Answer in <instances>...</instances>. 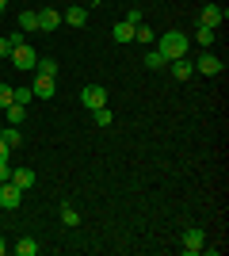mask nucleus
<instances>
[{
    "label": "nucleus",
    "instance_id": "11",
    "mask_svg": "<svg viewBox=\"0 0 229 256\" xmlns=\"http://www.w3.org/2000/svg\"><path fill=\"white\" fill-rule=\"evenodd\" d=\"M61 23H69V27H84V23H88V8H69L65 16H61Z\"/></svg>",
    "mask_w": 229,
    "mask_h": 256
},
{
    "label": "nucleus",
    "instance_id": "3",
    "mask_svg": "<svg viewBox=\"0 0 229 256\" xmlns=\"http://www.w3.org/2000/svg\"><path fill=\"white\" fill-rule=\"evenodd\" d=\"M19 203H23V192L11 180H4V184H0V210H15Z\"/></svg>",
    "mask_w": 229,
    "mask_h": 256
},
{
    "label": "nucleus",
    "instance_id": "10",
    "mask_svg": "<svg viewBox=\"0 0 229 256\" xmlns=\"http://www.w3.org/2000/svg\"><path fill=\"white\" fill-rule=\"evenodd\" d=\"M11 184H15L19 192H27V188H34V172L31 168H11Z\"/></svg>",
    "mask_w": 229,
    "mask_h": 256
},
{
    "label": "nucleus",
    "instance_id": "27",
    "mask_svg": "<svg viewBox=\"0 0 229 256\" xmlns=\"http://www.w3.org/2000/svg\"><path fill=\"white\" fill-rule=\"evenodd\" d=\"M23 42H27V38H23V31H11V34H8V46H11V50H15V46H23Z\"/></svg>",
    "mask_w": 229,
    "mask_h": 256
},
{
    "label": "nucleus",
    "instance_id": "23",
    "mask_svg": "<svg viewBox=\"0 0 229 256\" xmlns=\"http://www.w3.org/2000/svg\"><path fill=\"white\" fill-rule=\"evenodd\" d=\"M92 115H96V122H99V126H111V122H115V115H111V107H96Z\"/></svg>",
    "mask_w": 229,
    "mask_h": 256
},
{
    "label": "nucleus",
    "instance_id": "4",
    "mask_svg": "<svg viewBox=\"0 0 229 256\" xmlns=\"http://www.w3.org/2000/svg\"><path fill=\"white\" fill-rule=\"evenodd\" d=\"M11 62H15V69H34V62H38V54H34L31 46L23 42V46H15V50H11Z\"/></svg>",
    "mask_w": 229,
    "mask_h": 256
},
{
    "label": "nucleus",
    "instance_id": "17",
    "mask_svg": "<svg viewBox=\"0 0 229 256\" xmlns=\"http://www.w3.org/2000/svg\"><path fill=\"white\" fill-rule=\"evenodd\" d=\"M214 34H218V27H203V23H199L195 38H199V46H214Z\"/></svg>",
    "mask_w": 229,
    "mask_h": 256
},
{
    "label": "nucleus",
    "instance_id": "21",
    "mask_svg": "<svg viewBox=\"0 0 229 256\" xmlns=\"http://www.w3.org/2000/svg\"><path fill=\"white\" fill-rule=\"evenodd\" d=\"M142 62H145V69H161V65H168V62L161 58V50H149V54L142 58Z\"/></svg>",
    "mask_w": 229,
    "mask_h": 256
},
{
    "label": "nucleus",
    "instance_id": "6",
    "mask_svg": "<svg viewBox=\"0 0 229 256\" xmlns=\"http://www.w3.org/2000/svg\"><path fill=\"white\" fill-rule=\"evenodd\" d=\"M34 16H38V31H57L61 27V12H54V8H42Z\"/></svg>",
    "mask_w": 229,
    "mask_h": 256
},
{
    "label": "nucleus",
    "instance_id": "9",
    "mask_svg": "<svg viewBox=\"0 0 229 256\" xmlns=\"http://www.w3.org/2000/svg\"><path fill=\"white\" fill-rule=\"evenodd\" d=\"M31 92L38 100H50L57 92V84H54V76H34V84H31Z\"/></svg>",
    "mask_w": 229,
    "mask_h": 256
},
{
    "label": "nucleus",
    "instance_id": "22",
    "mask_svg": "<svg viewBox=\"0 0 229 256\" xmlns=\"http://www.w3.org/2000/svg\"><path fill=\"white\" fill-rule=\"evenodd\" d=\"M134 38H138V42H153V38H157V31H149L145 23H138V27H134Z\"/></svg>",
    "mask_w": 229,
    "mask_h": 256
},
{
    "label": "nucleus",
    "instance_id": "18",
    "mask_svg": "<svg viewBox=\"0 0 229 256\" xmlns=\"http://www.w3.org/2000/svg\"><path fill=\"white\" fill-rule=\"evenodd\" d=\"M4 111H8V122H11V126L27 118V107H23V104H8V107H4Z\"/></svg>",
    "mask_w": 229,
    "mask_h": 256
},
{
    "label": "nucleus",
    "instance_id": "19",
    "mask_svg": "<svg viewBox=\"0 0 229 256\" xmlns=\"http://www.w3.org/2000/svg\"><path fill=\"white\" fill-rule=\"evenodd\" d=\"M0 138L8 142V150H15V146L23 142V134H19V126H8V130H0Z\"/></svg>",
    "mask_w": 229,
    "mask_h": 256
},
{
    "label": "nucleus",
    "instance_id": "7",
    "mask_svg": "<svg viewBox=\"0 0 229 256\" xmlns=\"http://www.w3.org/2000/svg\"><path fill=\"white\" fill-rule=\"evenodd\" d=\"M195 69H199V73H207V76H214V73H222V58L207 50V54H203V58L195 62Z\"/></svg>",
    "mask_w": 229,
    "mask_h": 256
},
{
    "label": "nucleus",
    "instance_id": "30",
    "mask_svg": "<svg viewBox=\"0 0 229 256\" xmlns=\"http://www.w3.org/2000/svg\"><path fill=\"white\" fill-rule=\"evenodd\" d=\"M4 252H8V241H4V237H0V256H4Z\"/></svg>",
    "mask_w": 229,
    "mask_h": 256
},
{
    "label": "nucleus",
    "instance_id": "16",
    "mask_svg": "<svg viewBox=\"0 0 229 256\" xmlns=\"http://www.w3.org/2000/svg\"><path fill=\"white\" fill-rule=\"evenodd\" d=\"M19 31L27 34V31H38V16L34 12H19Z\"/></svg>",
    "mask_w": 229,
    "mask_h": 256
},
{
    "label": "nucleus",
    "instance_id": "13",
    "mask_svg": "<svg viewBox=\"0 0 229 256\" xmlns=\"http://www.w3.org/2000/svg\"><path fill=\"white\" fill-rule=\"evenodd\" d=\"M191 69H195V65L187 62V58H176L172 62V76L176 80H191Z\"/></svg>",
    "mask_w": 229,
    "mask_h": 256
},
{
    "label": "nucleus",
    "instance_id": "8",
    "mask_svg": "<svg viewBox=\"0 0 229 256\" xmlns=\"http://www.w3.org/2000/svg\"><path fill=\"white\" fill-rule=\"evenodd\" d=\"M203 245H207V237H203V230H187V234H184V252H187V256L203 252Z\"/></svg>",
    "mask_w": 229,
    "mask_h": 256
},
{
    "label": "nucleus",
    "instance_id": "26",
    "mask_svg": "<svg viewBox=\"0 0 229 256\" xmlns=\"http://www.w3.org/2000/svg\"><path fill=\"white\" fill-rule=\"evenodd\" d=\"M126 23H130V27H138V23H142V8H130V12H126Z\"/></svg>",
    "mask_w": 229,
    "mask_h": 256
},
{
    "label": "nucleus",
    "instance_id": "2",
    "mask_svg": "<svg viewBox=\"0 0 229 256\" xmlns=\"http://www.w3.org/2000/svg\"><path fill=\"white\" fill-rule=\"evenodd\" d=\"M80 104H84L88 111H96V107H107V88H99V84L80 88Z\"/></svg>",
    "mask_w": 229,
    "mask_h": 256
},
{
    "label": "nucleus",
    "instance_id": "1",
    "mask_svg": "<svg viewBox=\"0 0 229 256\" xmlns=\"http://www.w3.org/2000/svg\"><path fill=\"white\" fill-rule=\"evenodd\" d=\"M187 34L184 31H161V46H157V50H161V58L164 62H176V58H187Z\"/></svg>",
    "mask_w": 229,
    "mask_h": 256
},
{
    "label": "nucleus",
    "instance_id": "14",
    "mask_svg": "<svg viewBox=\"0 0 229 256\" xmlns=\"http://www.w3.org/2000/svg\"><path fill=\"white\" fill-rule=\"evenodd\" d=\"M34 73L38 76H57V62L54 58H38V62H34Z\"/></svg>",
    "mask_w": 229,
    "mask_h": 256
},
{
    "label": "nucleus",
    "instance_id": "24",
    "mask_svg": "<svg viewBox=\"0 0 229 256\" xmlns=\"http://www.w3.org/2000/svg\"><path fill=\"white\" fill-rule=\"evenodd\" d=\"M61 222H65L69 230H73V226H80V214H76L73 206H61Z\"/></svg>",
    "mask_w": 229,
    "mask_h": 256
},
{
    "label": "nucleus",
    "instance_id": "31",
    "mask_svg": "<svg viewBox=\"0 0 229 256\" xmlns=\"http://www.w3.org/2000/svg\"><path fill=\"white\" fill-rule=\"evenodd\" d=\"M4 8H8V0H0V12H4Z\"/></svg>",
    "mask_w": 229,
    "mask_h": 256
},
{
    "label": "nucleus",
    "instance_id": "28",
    "mask_svg": "<svg viewBox=\"0 0 229 256\" xmlns=\"http://www.w3.org/2000/svg\"><path fill=\"white\" fill-rule=\"evenodd\" d=\"M11 180V168H8V160H0V184Z\"/></svg>",
    "mask_w": 229,
    "mask_h": 256
},
{
    "label": "nucleus",
    "instance_id": "15",
    "mask_svg": "<svg viewBox=\"0 0 229 256\" xmlns=\"http://www.w3.org/2000/svg\"><path fill=\"white\" fill-rule=\"evenodd\" d=\"M15 252L19 256H34L38 252V241H34V237H19V241H15Z\"/></svg>",
    "mask_w": 229,
    "mask_h": 256
},
{
    "label": "nucleus",
    "instance_id": "29",
    "mask_svg": "<svg viewBox=\"0 0 229 256\" xmlns=\"http://www.w3.org/2000/svg\"><path fill=\"white\" fill-rule=\"evenodd\" d=\"M11 54V46H8V38H0V58H8Z\"/></svg>",
    "mask_w": 229,
    "mask_h": 256
},
{
    "label": "nucleus",
    "instance_id": "5",
    "mask_svg": "<svg viewBox=\"0 0 229 256\" xmlns=\"http://www.w3.org/2000/svg\"><path fill=\"white\" fill-rule=\"evenodd\" d=\"M199 23H203V27H222V23H226V8H222V4H207L203 16H199Z\"/></svg>",
    "mask_w": 229,
    "mask_h": 256
},
{
    "label": "nucleus",
    "instance_id": "25",
    "mask_svg": "<svg viewBox=\"0 0 229 256\" xmlns=\"http://www.w3.org/2000/svg\"><path fill=\"white\" fill-rule=\"evenodd\" d=\"M11 104V84H0V111Z\"/></svg>",
    "mask_w": 229,
    "mask_h": 256
},
{
    "label": "nucleus",
    "instance_id": "20",
    "mask_svg": "<svg viewBox=\"0 0 229 256\" xmlns=\"http://www.w3.org/2000/svg\"><path fill=\"white\" fill-rule=\"evenodd\" d=\"M31 100H34V92H31V88H11V104H23V107H27Z\"/></svg>",
    "mask_w": 229,
    "mask_h": 256
},
{
    "label": "nucleus",
    "instance_id": "12",
    "mask_svg": "<svg viewBox=\"0 0 229 256\" xmlns=\"http://www.w3.org/2000/svg\"><path fill=\"white\" fill-rule=\"evenodd\" d=\"M111 38H115V42H130V38H134V27L126 20H119L115 27H111Z\"/></svg>",
    "mask_w": 229,
    "mask_h": 256
}]
</instances>
